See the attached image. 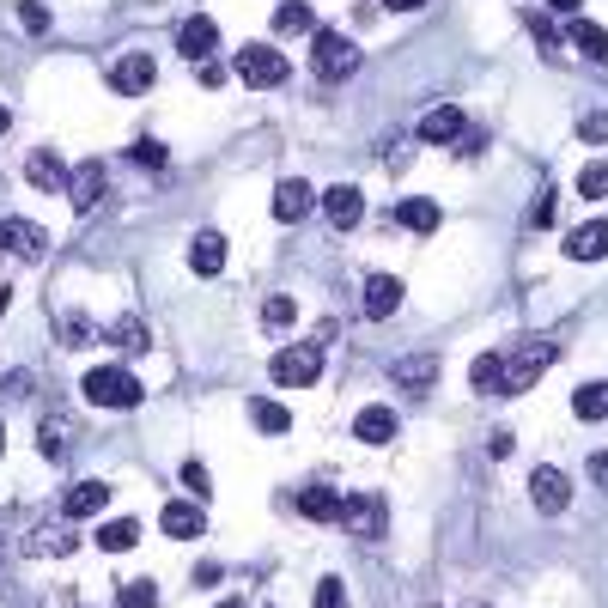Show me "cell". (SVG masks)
<instances>
[{"mask_svg":"<svg viewBox=\"0 0 608 608\" xmlns=\"http://www.w3.org/2000/svg\"><path fill=\"white\" fill-rule=\"evenodd\" d=\"M104 505H110V487L104 481H73L61 493V517H98Z\"/></svg>","mask_w":608,"mask_h":608,"instance_id":"obj_18","label":"cell"},{"mask_svg":"<svg viewBox=\"0 0 608 608\" xmlns=\"http://www.w3.org/2000/svg\"><path fill=\"white\" fill-rule=\"evenodd\" d=\"M384 523H390V511H384V499H377V493H347L341 499V529H347V536L377 542V536H384Z\"/></svg>","mask_w":608,"mask_h":608,"instance_id":"obj_6","label":"cell"},{"mask_svg":"<svg viewBox=\"0 0 608 608\" xmlns=\"http://www.w3.org/2000/svg\"><path fill=\"white\" fill-rule=\"evenodd\" d=\"M262 323H268V329H292V323H298V298L274 292V298L262 304Z\"/></svg>","mask_w":608,"mask_h":608,"instance_id":"obj_32","label":"cell"},{"mask_svg":"<svg viewBox=\"0 0 608 608\" xmlns=\"http://www.w3.org/2000/svg\"><path fill=\"white\" fill-rule=\"evenodd\" d=\"M25 177H31V189H43V195L67 189V171H61L55 152H31V159H25Z\"/></svg>","mask_w":608,"mask_h":608,"instance_id":"obj_24","label":"cell"},{"mask_svg":"<svg viewBox=\"0 0 608 608\" xmlns=\"http://www.w3.org/2000/svg\"><path fill=\"white\" fill-rule=\"evenodd\" d=\"M0 250H13L25 262H43L49 256V232H43V225H31V219H7V225H0Z\"/></svg>","mask_w":608,"mask_h":608,"instance_id":"obj_10","label":"cell"},{"mask_svg":"<svg viewBox=\"0 0 608 608\" xmlns=\"http://www.w3.org/2000/svg\"><path fill=\"white\" fill-rule=\"evenodd\" d=\"M390 377L402 384V396H420V390H432V377H438V359H432V353L396 359V365H390Z\"/></svg>","mask_w":608,"mask_h":608,"instance_id":"obj_20","label":"cell"},{"mask_svg":"<svg viewBox=\"0 0 608 608\" xmlns=\"http://www.w3.org/2000/svg\"><path fill=\"white\" fill-rule=\"evenodd\" d=\"M25 554H37V560L73 554V529H67V523H37V529H25Z\"/></svg>","mask_w":608,"mask_h":608,"instance_id":"obj_19","label":"cell"},{"mask_svg":"<svg viewBox=\"0 0 608 608\" xmlns=\"http://www.w3.org/2000/svg\"><path fill=\"white\" fill-rule=\"evenodd\" d=\"M317 608H347V584L341 578H323L317 584Z\"/></svg>","mask_w":608,"mask_h":608,"instance_id":"obj_41","label":"cell"},{"mask_svg":"<svg viewBox=\"0 0 608 608\" xmlns=\"http://www.w3.org/2000/svg\"><path fill=\"white\" fill-rule=\"evenodd\" d=\"M104 183H110V171L98 165V159H80L67 171V195H73V213H98L104 207Z\"/></svg>","mask_w":608,"mask_h":608,"instance_id":"obj_7","label":"cell"},{"mask_svg":"<svg viewBox=\"0 0 608 608\" xmlns=\"http://www.w3.org/2000/svg\"><path fill=\"white\" fill-rule=\"evenodd\" d=\"M578 134H584V140H608V116H602V110L578 116Z\"/></svg>","mask_w":608,"mask_h":608,"instance_id":"obj_43","label":"cell"},{"mask_svg":"<svg viewBox=\"0 0 608 608\" xmlns=\"http://www.w3.org/2000/svg\"><path fill=\"white\" fill-rule=\"evenodd\" d=\"M420 0H384V13H414Z\"/></svg>","mask_w":608,"mask_h":608,"instance_id":"obj_48","label":"cell"},{"mask_svg":"<svg viewBox=\"0 0 608 608\" xmlns=\"http://www.w3.org/2000/svg\"><path fill=\"white\" fill-rule=\"evenodd\" d=\"M311 61H317V80L341 86V80H353V67H359V49H353L341 31H317V43H311Z\"/></svg>","mask_w":608,"mask_h":608,"instance_id":"obj_5","label":"cell"},{"mask_svg":"<svg viewBox=\"0 0 608 608\" xmlns=\"http://www.w3.org/2000/svg\"><path fill=\"white\" fill-rule=\"evenodd\" d=\"M55 335H61V341H67V347H86V341H92V335H98V329H92V323H86V317H80V311H67V317H55Z\"/></svg>","mask_w":608,"mask_h":608,"instance_id":"obj_34","label":"cell"},{"mask_svg":"<svg viewBox=\"0 0 608 608\" xmlns=\"http://www.w3.org/2000/svg\"><path fill=\"white\" fill-rule=\"evenodd\" d=\"M590 481H596V487H608V450H596V456H590Z\"/></svg>","mask_w":608,"mask_h":608,"instance_id":"obj_47","label":"cell"},{"mask_svg":"<svg viewBox=\"0 0 608 608\" xmlns=\"http://www.w3.org/2000/svg\"><path fill=\"white\" fill-rule=\"evenodd\" d=\"M529 31H536V43H542V49H554V43H560V37H554V25H542L536 13H529Z\"/></svg>","mask_w":608,"mask_h":608,"instance_id":"obj_46","label":"cell"},{"mask_svg":"<svg viewBox=\"0 0 608 608\" xmlns=\"http://www.w3.org/2000/svg\"><path fill=\"white\" fill-rule=\"evenodd\" d=\"M274 31H280V37H298V31H317V7H311V0H286V7L274 13Z\"/></svg>","mask_w":608,"mask_h":608,"instance_id":"obj_28","label":"cell"},{"mask_svg":"<svg viewBox=\"0 0 608 608\" xmlns=\"http://www.w3.org/2000/svg\"><path fill=\"white\" fill-rule=\"evenodd\" d=\"M286 55L274 49V43H244L238 49V80L244 86H256V92H274V86H286Z\"/></svg>","mask_w":608,"mask_h":608,"instance_id":"obj_3","label":"cell"},{"mask_svg":"<svg viewBox=\"0 0 608 608\" xmlns=\"http://www.w3.org/2000/svg\"><path fill=\"white\" fill-rule=\"evenodd\" d=\"M0 450H7V426H0Z\"/></svg>","mask_w":608,"mask_h":608,"instance_id":"obj_53","label":"cell"},{"mask_svg":"<svg viewBox=\"0 0 608 608\" xmlns=\"http://www.w3.org/2000/svg\"><path fill=\"white\" fill-rule=\"evenodd\" d=\"M560 353H554V341H523L517 353H505V371H499V396H523L536 377L554 365Z\"/></svg>","mask_w":608,"mask_h":608,"instance_id":"obj_2","label":"cell"},{"mask_svg":"<svg viewBox=\"0 0 608 608\" xmlns=\"http://www.w3.org/2000/svg\"><path fill=\"white\" fill-rule=\"evenodd\" d=\"M183 487H189L195 499H207V493H213V475H207V463H183Z\"/></svg>","mask_w":608,"mask_h":608,"instance_id":"obj_40","label":"cell"},{"mask_svg":"<svg viewBox=\"0 0 608 608\" xmlns=\"http://www.w3.org/2000/svg\"><path fill=\"white\" fill-rule=\"evenodd\" d=\"M19 25H25L31 37H43V31H49V7H43V0H19Z\"/></svg>","mask_w":608,"mask_h":608,"instance_id":"obj_38","label":"cell"},{"mask_svg":"<svg viewBox=\"0 0 608 608\" xmlns=\"http://www.w3.org/2000/svg\"><path fill=\"white\" fill-rule=\"evenodd\" d=\"M323 213H329V225H335V232H353V225H359V213H365V195H359L353 183H335V189L323 195Z\"/></svg>","mask_w":608,"mask_h":608,"instance_id":"obj_17","label":"cell"},{"mask_svg":"<svg viewBox=\"0 0 608 608\" xmlns=\"http://www.w3.org/2000/svg\"><path fill=\"white\" fill-rule=\"evenodd\" d=\"M104 335H110V347H116V353H146V347H152V335H146V323H140V317H116Z\"/></svg>","mask_w":608,"mask_h":608,"instance_id":"obj_27","label":"cell"},{"mask_svg":"<svg viewBox=\"0 0 608 608\" xmlns=\"http://www.w3.org/2000/svg\"><path fill=\"white\" fill-rule=\"evenodd\" d=\"M396 311H402V280H396V274H371V280H365V317L384 323V317H396Z\"/></svg>","mask_w":608,"mask_h":608,"instance_id":"obj_14","label":"cell"},{"mask_svg":"<svg viewBox=\"0 0 608 608\" xmlns=\"http://www.w3.org/2000/svg\"><path fill=\"white\" fill-rule=\"evenodd\" d=\"M323 207V195L304 183V177H286V183H274V219L280 225H298V219H311Z\"/></svg>","mask_w":608,"mask_h":608,"instance_id":"obj_8","label":"cell"},{"mask_svg":"<svg viewBox=\"0 0 608 608\" xmlns=\"http://www.w3.org/2000/svg\"><path fill=\"white\" fill-rule=\"evenodd\" d=\"M250 420H256V432H268V438H280V432L292 426V414H286L280 402H256V408H250Z\"/></svg>","mask_w":608,"mask_h":608,"instance_id":"obj_33","label":"cell"},{"mask_svg":"<svg viewBox=\"0 0 608 608\" xmlns=\"http://www.w3.org/2000/svg\"><path fill=\"white\" fill-rule=\"evenodd\" d=\"M7 128H13V110H7V104H0V134H7Z\"/></svg>","mask_w":608,"mask_h":608,"instance_id":"obj_51","label":"cell"},{"mask_svg":"<svg viewBox=\"0 0 608 608\" xmlns=\"http://www.w3.org/2000/svg\"><path fill=\"white\" fill-rule=\"evenodd\" d=\"M499 371H505V353H475V365H469V384H475L481 396H493V390H499Z\"/></svg>","mask_w":608,"mask_h":608,"instance_id":"obj_30","label":"cell"},{"mask_svg":"<svg viewBox=\"0 0 608 608\" xmlns=\"http://www.w3.org/2000/svg\"><path fill=\"white\" fill-rule=\"evenodd\" d=\"M195 80H201V86L213 92V86H225V67H219V61L207 55V61H195Z\"/></svg>","mask_w":608,"mask_h":608,"instance_id":"obj_44","label":"cell"},{"mask_svg":"<svg viewBox=\"0 0 608 608\" xmlns=\"http://www.w3.org/2000/svg\"><path fill=\"white\" fill-rule=\"evenodd\" d=\"M554 219H560V195H554V189H542V195H536V207H529V225H554Z\"/></svg>","mask_w":608,"mask_h":608,"instance_id":"obj_39","label":"cell"},{"mask_svg":"<svg viewBox=\"0 0 608 608\" xmlns=\"http://www.w3.org/2000/svg\"><path fill=\"white\" fill-rule=\"evenodd\" d=\"M134 542H140V523H134V517H104V523H98V548H104V554H128Z\"/></svg>","mask_w":608,"mask_h":608,"instance_id":"obj_25","label":"cell"},{"mask_svg":"<svg viewBox=\"0 0 608 608\" xmlns=\"http://www.w3.org/2000/svg\"><path fill=\"white\" fill-rule=\"evenodd\" d=\"M298 511L311 517V523H341V493L317 481V487H304V493H298Z\"/></svg>","mask_w":608,"mask_h":608,"instance_id":"obj_21","label":"cell"},{"mask_svg":"<svg viewBox=\"0 0 608 608\" xmlns=\"http://www.w3.org/2000/svg\"><path fill=\"white\" fill-rule=\"evenodd\" d=\"M529 499H536V511H548V517H560L566 505H572V481L560 475V469H536V475H529Z\"/></svg>","mask_w":608,"mask_h":608,"instance_id":"obj_12","label":"cell"},{"mask_svg":"<svg viewBox=\"0 0 608 608\" xmlns=\"http://www.w3.org/2000/svg\"><path fill=\"white\" fill-rule=\"evenodd\" d=\"M25 390H31V371H13L7 384H0V402H13V396H25Z\"/></svg>","mask_w":608,"mask_h":608,"instance_id":"obj_45","label":"cell"},{"mask_svg":"<svg viewBox=\"0 0 608 608\" xmlns=\"http://www.w3.org/2000/svg\"><path fill=\"white\" fill-rule=\"evenodd\" d=\"M566 256L572 262H602L608 256V219H584L578 232H566Z\"/></svg>","mask_w":608,"mask_h":608,"instance_id":"obj_16","label":"cell"},{"mask_svg":"<svg viewBox=\"0 0 608 608\" xmlns=\"http://www.w3.org/2000/svg\"><path fill=\"white\" fill-rule=\"evenodd\" d=\"M548 7H554V13H578V7H584V0H548Z\"/></svg>","mask_w":608,"mask_h":608,"instance_id":"obj_49","label":"cell"},{"mask_svg":"<svg viewBox=\"0 0 608 608\" xmlns=\"http://www.w3.org/2000/svg\"><path fill=\"white\" fill-rule=\"evenodd\" d=\"M566 37H572V49H578V55H590L596 67H608V31H602V25L572 19V31H566Z\"/></svg>","mask_w":608,"mask_h":608,"instance_id":"obj_26","label":"cell"},{"mask_svg":"<svg viewBox=\"0 0 608 608\" xmlns=\"http://www.w3.org/2000/svg\"><path fill=\"white\" fill-rule=\"evenodd\" d=\"M189 268H195V274H219V268H225V232H195Z\"/></svg>","mask_w":608,"mask_h":608,"instance_id":"obj_23","label":"cell"},{"mask_svg":"<svg viewBox=\"0 0 608 608\" xmlns=\"http://www.w3.org/2000/svg\"><path fill=\"white\" fill-rule=\"evenodd\" d=\"M219 608H238V602H219Z\"/></svg>","mask_w":608,"mask_h":608,"instance_id":"obj_54","label":"cell"},{"mask_svg":"<svg viewBox=\"0 0 608 608\" xmlns=\"http://www.w3.org/2000/svg\"><path fill=\"white\" fill-rule=\"evenodd\" d=\"M463 608H493V602H481V596H475V602H463Z\"/></svg>","mask_w":608,"mask_h":608,"instance_id":"obj_52","label":"cell"},{"mask_svg":"<svg viewBox=\"0 0 608 608\" xmlns=\"http://www.w3.org/2000/svg\"><path fill=\"white\" fill-rule=\"evenodd\" d=\"M152 80H159V61H152V55H122V61L110 67V86H116L122 98L152 92Z\"/></svg>","mask_w":608,"mask_h":608,"instance_id":"obj_9","label":"cell"},{"mask_svg":"<svg viewBox=\"0 0 608 608\" xmlns=\"http://www.w3.org/2000/svg\"><path fill=\"white\" fill-rule=\"evenodd\" d=\"M578 195H584V201H602V195H608V165H602V159L578 171Z\"/></svg>","mask_w":608,"mask_h":608,"instance_id":"obj_36","label":"cell"},{"mask_svg":"<svg viewBox=\"0 0 608 608\" xmlns=\"http://www.w3.org/2000/svg\"><path fill=\"white\" fill-rule=\"evenodd\" d=\"M7 304H13V286H0V317H7Z\"/></svg>","mask_w":608,"mask_h":608,"instance_id":"obj_50","label":"cell"},{"mask_svg":"<svg viewBox=\"0 0 608 608\" xmlns=\"http://www.w3.org/2000/svg\"><path fill=\"white\" fill-rule=\"evenodd\" d=\"M159 523H165V536H177V542H195L201 529H207V505H201V499H171V505L159 511Z\"/></svg>","mask_w":608,"mask_h":608,"instance_id":"obj_13","label":"cell"},{"mask_svg":"<svg viewBox=\"0 0 608 608\" xmlns=\"http://www.w3.org/2000/svg\"><path fill=\"white\" fill-rule=\"evenodd\" d=\"M128 159H134L140 171H165V159H171V152H165V140H134V152H128Z\"/></svg>","mask_w":608,"mask_h":608,"instance_id":"obj_35","label":"cell"},{"mask_svg":"<svg viewBox=\"0 0 608 608\" xmlns=\"http://www.w3.org/2000/svg\"><path fill=\"white\" fill-rule=\"evenodd\" d=\"M80 390H86V402L116 408V414H128V408H140V402H146V390L134 384V377H128L122 365H92V371L80 377Z\"/></svg>","mask_w":608,"mask_h":608,"instance_id":"obj_1","label":"cell"},{"mask_svg":"<svg viewBox=\"0 0 608 608\" xmlns=\"http://www.w3.org/2000/svg\"><path fill=\"white\" fill-rule=\"evenodd\" d=\"M177 49H183L189 61H207V55L219 49V25H213L207 13H195V19H183V25H177Z\"/></svg>","mask_w":608,"mask_h":608,"instance_id":"obj_15","label":"cell"},{"mask_svg":"<svg viewBox=\"0 0 608 608\" xmlns=\"http://www.w3.org/2000/svg\"><path fill=\"white\" fill-rule=\"evenodd\" d=\"M463 134H469V116L456 110V104H438V110L420 116V140H426V146H456Z\"/></svg>","mask_w":608,"mask_h":608,"instance_id":"obj_11","label":"cell"},{"mask_svg":"<svg viewBox=\"0 0 608 608\" xmlns=\"http://www.w3.org/2000/svg\"><path fill=\"white\" fill-rule=\"evenodd\" d=\"M396 219L408 225V232H438V201H426V195H408V201L396 207Z\"/></svg>","mask_w":608,"mask_h":608,"instance_id":"obj_29","label":"cell"},{"mask_svg":"<svg viewBox=\"0 0 608 608\" xmlns=\"http://www.w3.org/2000/svg\"><path fill=\"white\" fill-rule=\"evenodd\" d=\"M572 414H578V420H608V384H584V390L572 396Z\"/></svg>","mask_w":608,"mask_h":608,"instance_id":"obj_31","label":"cell"},{"mask_svg":"<svg viewBox=\"0 0 608 608\" xmlns=\"http://www.w3.org/2000/svg\"><path fill=\"white\" fill-rule=\"evenodd\" d=\"M61 444H67V426H55V420H43V456H67Z\"/></svg>","mask_w":608,"mask_h":608,"instance_id":"obj_42","label":"cell"},{"mask_svg":"<svg viewBox=\"0 0 608 608\" xmlns=\"http://www.w3.org/2000/svg\"><path fill=\"white\" fill-rule=\"evenodd\" d=\"M323 341H304V347H280L274 353V384H286V390H311L317 377H323V353H317Z\"/></svg>","mask_w":608,"mask_h":608,"instance_id":"obj_4","label":"cell"},{"mask_svg":"<svg viewBox=\"0 0 608 608\" xmlns=\"http://www.w3.org/2000/svg\"><path fill=\"white\" fill-rule=\"evenodd\" d=\"M353 432H359L365 444H390V438H396V408H384V402H377V408H359Z\"/></svg>","mask_w":608,"mask_h":608,"instance_id":"obj_22","label":"cell"},{"mask_svg":"<svg viewBox=\"0 0 608 608\" xmlns=\"http://www.w3.org/2000/svg\"><path fill=\"white\" fill-rule=\"evenodd\" d=\"M122 608H159V584H152V578L122 584Z\"/></svg>","mask_w":608,"mask_h":608,"instance_id":"obj_37","label":"cell"}]
</instances>
